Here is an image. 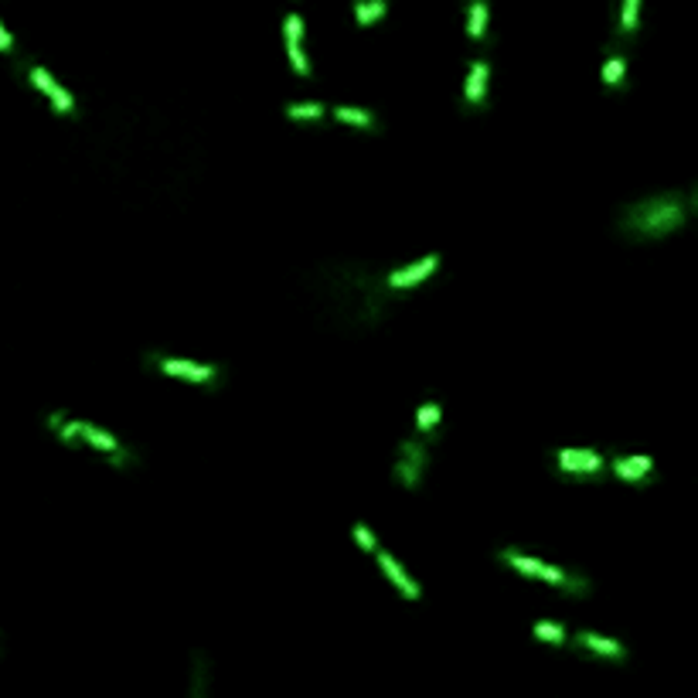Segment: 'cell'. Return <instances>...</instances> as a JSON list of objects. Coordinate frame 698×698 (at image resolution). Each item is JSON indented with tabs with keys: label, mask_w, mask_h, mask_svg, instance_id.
<instances>
[{
	"label": "cell",
	"mask_w": 698,
	"mask_h": 698,
	"mask_svg": "<svg viewBox=\"0 0 698 698\" xmlns=\"http://www.w3.org/2000/svg\"><path fill=\"white\" fill-rule=\"evenodd\" d=\"M698 208L695 187H678V191H657L648 198L623 204L617 215V232L630 242H661L682 232L688 218Z\"/></svg>",
	"instance_id": "obj_1"
},
{
	"label": "cell",
	"mask_w": 698,
	"mask_h": 698,
	"mask_svg": "<svg viewBox=\"0 0 698 698\" xmlns=\"http://www.w3.org/2000/svg\"><path fill=\"white\" fill-rule=\"evenodd\" d=\"M45 430L55 436L62 447H68V450H93V453H99L106 464L120 467V470L137 464V457H133V450H130L126 443H120L109 430L95 426L89 419H72V416H65L62 409H55V412H48L45 416Z\"/></svg>",
	"instance_id": "obj_2"
},
{
	"label": "cell",
	"mask_w": 698,
	"mask_h": 698,
	"mask_svg": "<svg viewBox=\"0 0 698 698\" xmlns=\"http://www.w3.org/2000/svg\"><path fill=\"white\" fill-rule=\"evenodd\" d=\"M497 558H501L504 566L518 569L521 576L542 579V583H548V586H556V590H562V593H569V596H586V593L593 590V583L586 579V576L566 573V569L548 566V562H542V558L525 556V552H518V548H501V552H497Z\"/></svg>",
	"instance_id": "obj_3"
},
{
	"label": "cell",
	"mask_w": 698,
	"mask_h": 698,
	"mask_svg": "<svg viewBox=\"0 0 698 698\" xmlns=\"http://www.w3.org/2000/svg\"><path fill=\"white\" fill-rule=\"evenodd\" d=\"M433 460V447L426 443V436H409L399 443L395 450V467H392V481L405 487V491H416L419 484L426 481V470Z\"/></svg>",
	"instance_id": "obj_4"
},
{
	"label": "cell",
	"mask_w": 698,
	"mask_h": 698,
	"mask_svg": "<svg viewBox=\"0 0 698 698\" xmlns=\"http://www.w3.org/2000/svg\"><path fill=\"white\" fill-rule=\"evenodd\" d=\"M147 368H157L160 375H171L191 385H218L222 382V368L215 365H202V361H187V358H171V355H147L143 358Z\"/></svg>",
	"instance_id": "obj_5"
},
{
	"label": "cell",
	"mask_w": 698,
	"mask_h": 698,
	"mask_svg": "<svg viewBox=\"0 0 698 698\" xmlns=\"http://www.w3.org/2000/svg\"><path fill=\"white\" fill-rule=\"evenodd\" d=\"M606 467V457L596 450H579V447H566L556 450V470L558 474H573V477H596Z\"/></svg>",
	"instance_id": "obj_6"
},
{
	"label": "cell",
	"mask_w": 698,
	"mask_h": 698,
	"mask_svg": "<svg viewBox=\"0 0 698 698\" xmlns=\"http://www.w3.org/2000/svg\"><path fill=\"white\" fill-rule=\"evenodd\" d=\"M28 78L34 82L38 93L48 95V103H51V109H55L59 116H76V99H72V93L62 89L48 68H41V65H28Z\"/></svg>",
	"instance_id": "obj_7"
},
{
	"label": "cell",
	"mask_w": 698,
	"mask_h": 698,
	"mask_svg": "<svg viewBox=\"0 0 698 698\" xmlns=\"http://www.w3.org/2000/svg\"><path fill=\"white\" fill-rule=\"evenodd\" d=\"M436 266H440V252L426 256V259H416V263H409V266H399L395 273H388V276H385V290L405 294V290L419 286V283H422L426 276H433Z\"/></svg>",
	"instance_id": "obj_8"
},
{
	"label": "cell",
	"mask_w": 698,
	"mask_h": 698,
	"mask_svg": "<svg viewBox=\"0 0 698 698\" xmlns=\"http://www.w3.org/2000/svg\"><path fill=\"white\" fill-rule=\"evenodd\" d=\"M610 470H613V477H621L623 484L644 487V484L654 481V457H648V453H623V457H617V460L610 464Z\"/></svg>",
	"instance_id": "obj_9"
},
{
	"label": "cell",
	"mask_w": 698,
	"mask_h": 698,
	"mask_svg": "<svg viewBox=\"0 0 698 698\" xmlns=\"http://www.w3.org/2000/svg\"><path fill=\"white\" fill-rule=\"evenodd\" d=\"M375 562H378V569L388 576V583L395 586V590L403 593L405 600H419V586H416V579L405 573L403 566H399V558L395 556H388L385 548H375Z\"/></svg>",
	"instance_id": "obj_10"
},
{
	"label": "cell",
	"mask_w": 698,
	"mask_h": 698,
	"mask_svg": "<svg viewBox=\"0 0 698 698\" xmlns=\"http://www.w3.org/2000/svg\"><path fill=\"white\" fill-rule=\"evenodd\" d=\"M487 82H491V65L484 62V59H474L470 62V76H467V89H464L467 109L487 106Z\"/></svg>",
	"instance_id": "obj_11"
},
{
	"label": "cell",
	"mask_w": 698,
	"mask_h": 698,
	"mask_svg": "<svg viewBox=\"0 0 698 698\" xmlns=\"http://www.w3.org/2000/svg\"><path fill=\"white\" fill-rule=\"evenodd\" d=\"M573 640L583 648V651L610 657V661H623V657H627V648H623L621 640H610V637H600V634H593V630H579Z\"/></svg>",
	"instance_id": "obj_12"
},
{
	"label": "cell",
	"mask_w": 698,
	"mask_h": 698,
	"mask_svg": "<svg viewBox=\"0 0 698 698\" xmlns=\"http://www.w3.org/2000/svg\"><path fill=\"white\" fill-rule=\"evenodd\" d=\"M487 0H467V34L470 41H484L487 38Z\"/></svg>",
	"instance_id": "obj_13"
},
{
	"label": "cell",
	"mask_w": 698,
	"mask_h": 698,
	"mask_svg": "<svg viewBox=\"0 0 698 698\" xmlns=\"http://www.w3.org/2000/svg\"><path fill=\"white\" fill-rule=\"evenodd\" d=\"M388 4H392V0H355L358 28H372V24H378V21L388 14Z\"/></svg>",
	"instance_id": "obj_14"
},
{
	"label": "cell",
	"mask_w": 698,
	"mask_h": 698,
	"mask_svg": "<svg viewBox=\"0 0 698 698\" xmlns=\"http://www.w3.org/2000/svg\"><path fill=\"white\" fill-rule=\"evenodd\" d=\"M603 82L606 89H623V82H627V55L623 51H610L603 62Z\"/></svg>",
	"instance_id": "obj_15"
},
{
	"label": "cell",
	"mask_w": 698,
	"mask_h": 698,
	"mask_svg": "<svg viewBox=\"0 0 698 698\" xmlns=\"http://www.w3.org/2000/svg\"><path fill=\"white\" fill-rule=\"evenodd\" d=\"M338 123H348V126H358V130H378V120H375V113L368 109H358V106H338L331 113Z\"/></svg>",
	"instance_id": "obj_16"
},
{
	"label": "cell",
	"mask_w": 698,
	"mask_h": 698,
	"mask_svg": "<svg viewBox=\"0 0 698 698\" xmlns=\"http://www.w3.org/2000/svg\"><path fill=\"white\" fill-rule=\"evenodd\" d=\"M440 419H443V409L440 403H422L416 412V433L419 436H436L440 430Z\"/></svg>",
	"instance_id": "obj_17"
},
{
	"label": "cell",
	"mask_w": 698,
	"mask_h": 698,
	"mask_svg": "<svg viewBox=\"0 0 698 698\" xmlns=\"http://www.w3.org/2000/svg\"><path fill=\"white\" fill-rule=\"evenodd\" d=\"M637 17H640V0H621V34L634 38L637 34Z\"/></svg>",
	"instance_id": "obj_18"
},
{
	"label": "cell",
	"mask_w": 698,
	"mask_h": 698,
	"mask_svg": "<svg viewBox=\"0 0 698 698\" xmlns=\"http://www.w3.org/2000/svg\"><path fill=\"white\" fill-rule=\"evenodd\" d=\"M531 634L539 637V640H548V644H566V640H569L566 627H558V623H552V621H539L531 627Z\"/></svg>",
	"instance_id": "obj_19"
},
{
	"label": "cell",
	"mask_w": 698,
	"mask_h": 698,
	"mask_svg": "<svg viewBox=\"0 0 698 698\" xmlns=\"http://www.w3.org/2000/svg\"><path fill=\"white\" fill-rule=\"evenodd\" d=\"M286 55H290V65H294L296 76H311V62H307V55H304L300 38H286Z\"/></svg>",
	"instance_id": "obj_20"
},
{
	"label": "cell",
	"mask_w": 698,
	"mask_h": 698,
	"mask_svg": "<svg viewBox=\"0 0 698 698\" xmlns=\"http://www.w3.org/2000/svg\"><path fill=\"white\" fill-rule=\"evenodd\" d=\"M283 113H286V120H324V106L321 103H294Z\"/></svg>",
	"instance_id": "obj_21"
},
{
	"label": "cell",
	"mask_w": 698,
	"mask_h": 698,
	"mask_svg": "<svg viewBox=\"0 0 698 698\" xmlns=\"http://www.w3.org/2000/svg\"><path fill=\"white\" fill-rule=\"evenodd\" d=\"M355 542L361 545V552H372V556L378 548V539H375V531L365 521H355Z\"/></svg>",
	"instance_id": "obj_22"
},
{
	"label": "cell",
	"mask_w": 698,
	"mask_h": 698,
	"mask_svg": "<svg viewBox=\"0 0 698 698\" xmlns=\"http://www.w3.org/2000/svg\"><path fill=\"white\" fill-rule=\"evenodd\" d=\"M283 34H286V38H304V21H300V14H286V21H283Z\"/></svg>",
	"instance_id": "obj_23"
},
{
	"label": "cell",
	"mask_w": 698,
	"mask_h": 698,
	"mask_svg": "<svg viewBox=\"0 0 698 698\" xmlns=\"http://www.w3.org/2000/svg\"><path fill=\"white\" fill-rule=\"evenodd\" d=\"M0 51H4V55H11V51H14V38H11V32H7L4 24H0Z\"/></svg>",
	"instance_id": "obj_24"
}]
</instances>
